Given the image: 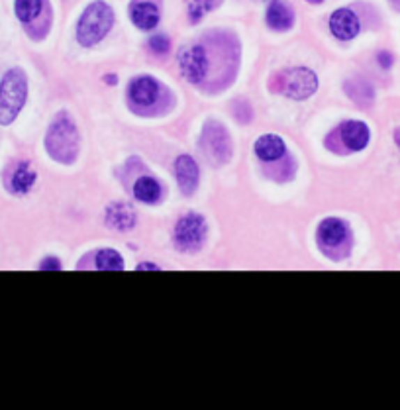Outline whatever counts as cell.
I'll return each instance as SVG.
<instances>
[{"label":"cell","mask_w":400,"mask_h":410,"mask_svg":"<svg viewBox=\"0 0 400 410\" xmlns=\"http://www.w3.org/2000/svg\"><path fill=\"white\" fill-rule=\"evenodd\" d=\"M28 98V81L20 69H10L0 83V124L8 126L20 114Z\"/></svg>","instance_id":"1"},{"label":"cell","mask_w":400,"mask_h":410,"mask_svg":"<svg viewBox=\"0 0 400 410\" xmlns=\"http://www.w3.org/2000/svg\"><path fill=\"white\" fill-rule=\"evenodd\" d=\"M112 22H114V14H112V8L106 4V2H93L84 14L79 20V26H77V40L84 47H91L98 43L106 33L110 32L112 28Z\"/></svg>","instance_id":"2"},{"label":"cell","mask_w":400,"mask_h":410,"mask_svg":"<svg viewBox=\"0 0 400 410\" xmlns=\"http://www.w3.org/2000/svg\"><path fill=\"white\" fill-rule=\"evenodd\" d=\"M77 149H79L77 128L69 120V116L61 114L53 122V126L49 128V134H47V151L52 153L53 159L71 163L75 155H77Z\"/></svg>","instance_id":"3"},{"label":"cell","mask_w":400,"mask_h":410,"mask_svg":"<svg viewBox=\"0 0 400 410\" xmlns=\"http://www.w3.org/2000/svg\"><path fill=\"white\" fill-rule=\"evenodd\" d=\"M200 146L212 163H226L232 155V142L220 124H206L202 130Z\"/></svg>","instance_id":"4"},{"label":"cell","mask_w":400,"mask_h":410,"mask_svg":"<svg viewBox=\"0 0 400 410\" xmlns=\"http://www.w3.org/2000/svg\"><path fill=\"white\" fill-rule=\"evenodd\" d=\"M206 238V222L200 214H187L183 216L175 228V243L180 250L197 252Z\"/></svg>","instance_id":"5"},{"label":"cell","mask_w":400,"mask_h":410,"mask_svg":"<svg viewBox=\"0 0 400 410\" xmlns=\"http://www.w3.org/2000/svg\"><path fill=\"white\" fill-rule=\"evenodd\" d=\"M179 69L183 77L190 83H200L208 73V57L204 47L187 45L179 53Z\"/></svg>","instance_id":"6"},{"label":"cell","mask_w":400,"mask_h":410,"mask_svg":"<svg viewBox=\"0 0 400 410\" xmlns=\"http://www.w3.org/2000/svg\"><path fill=\"white\" fill-rule=\"evenodd\" d=\"M283 93L291 98L302 100L314 95L318 89V79L312 71H308L305 67H298L293 71H286L283 75Z\"/></svg>","instance_id":"7"},{"label":"cell","mask_w":400,"mask_h":410,"mask_svg":"<svg viewBox=\"0 0 400 410\" xmlns=\"http://www.w3.org/2000/svg\"><path fill=\"white\" fill-rule=\"evenodd\" d=\"M330 30L341 42H349L359 33V20L355 12L349 8H339L330 16Z\"/></svg>","instance_id":"8"},{"label":"cell","mask_w":400,"mask_h":410,"mask_svg":"<svg viewBox=\"0 0 400 410\" xmlns=\"http://www.w3.org/2000/svg\"><path fill=\"white\" fill-rule=\"evenodd\" d=\"M159 95V84L151 77H137L130 83L128 96L132 105L136 106H151Z\"/></svg>","instance_id":"9"},{"label":"cell","mask_w":400,"mask_h":410,"mask_svg":"<svg viewBox=\"0 0 400 410\" xmlns=\"http://www.w3.org/2000/svg\"><path fill=\"white\" fill-rule=\"evenodd\" d=\"M339 134H341V139H344V144L348 146L349 151H361V149L367 148L369 128L365 126L363 122L349 120L346 124H341Z\"/></svg>","instance_id":"10"},{"label":"cell","mask_w":400,"mask_h":410,"mask_svg":"<svg viewBox=\"0 0 400 410\" xmlns=\"http://www.w3.org/2000/svg\"><path fill=\"white\" fill-rule=\"evenodd\" d=\"M130 14H132V22H134V26H137V28H139V30H144V32L153 30V28L157 26L159 10L153 2H148V0L134 2Z\"/></svg>","instance_id":"11"},{"label":"cell","mask_w":400,"mask_h":410,"mask_svg":"<svg viewBox=\"0 0 400 410\" xmlns=\"http://www.w3.org/2000/svg\"><path fill=\"white\" fill-rule=\"evenodd\" d=\"M175 173H177V181H179L180 190L185 195H190L199 185V167L194 163V159L190 155H180L175 163Z\"/></svg>","instance_id":"12"},{"label":"cell","mask_w":400,"mask_h":410,"mask_svg":"<svg viewBox=\"0 0 400 410\" xmlns=\"http://www.w3.org/2000/svg\"><path fill=\"white\" fill-rule=\"evenodd\" d=\"M106 222L114 230H132L136 226V214L124 202H114L106 208Z\"/></svg>","instance_id":"13"},{"label":"cell","mask_w":400,"mask_h":410,"mask_svg":"<svg viewBox=\"0 0 400 410\" xmlns=\"http://www.w3.org/2000/svg\"><path fill=\"white\" fill-rule=\"evenodd\" d=\"M346 236H348V228H346L344 222L337 220V218H328L318 228V240L322 245H328V248L339 245L346 240Z\"/></svg>","instance_id":"14"},{"label":"cell","mask_w":400,"mask_h":410,"mask_svg":"<svg viewBox=\"0 0 400 410\" xmlns=\"http://www.w3.org/2000/svg\"><path fill=\"white\" fill-rule=\"evenodd\" d=\"M267 24L273 30H291L295 24V14L284 2L273 0L267 8Z\"/></svg>","instance_id":"15"},{"label":"cell","mask_w":400,"mask_h":410,"mask_svg":"<svg viewBox=\"0 0 400 410\" xmlns=\"http://www.w3.org/2000/svg\"><path fill=\"white\" fill-rule=\"evenodd\" d=\"M255 153L261 161H275L283 158L284 142L279 136H261L255 142Z\"/></svg>","instance_id":"16"},{"label":"cell","mask_w":400,"mask_h":410,"mask_svg":"<svg viewBox=\"0 0 400 410\" xmlns=\"http://www.w3.org/2000/svg\"><path fill=\"white\" fill-rule=\"evenodd\" d=\"M33 183H36V171L30 163H20L16 171L12 173V181H10V187L14 192H18V195H24V192H28V190L32 189Z\"/></svg>","instance_id":"17"},{"label":"cell","mask_w":400,"mask_h":410,"mask_svg":"<svg viewBox=\"0 0 400 410\" xmlns=\"http://www.w3.org/2000/svg\"><path fill=\"white\" fill-rule=\"evenodd\" d=\"M134 197H136L139 202H146V204H151V202H157L159 197H161V187L155 179L151 177H141L137 181L136 187H134Z\"/></svg>","instance_id":"18"},{"label":"cell","mask_w":400,"mask_h":410,"mask_svg":"<svg viewBox=\"0 0 400 410\" xmlns=\"http://www.w3.org/2000/svg\"><path fill=\"white\" fill-rule=\"evenodd\" d=\"M96 267L100 271H122L124 259L116 250H100L96 253Z\"/></svg>","instance_id":"19"},{"label":"cell","mask_w":400,"mask_h":410,"mask_svg":"<svg viewBox=\"0 0 400 410\" xmlns=\"http://www.w3.org/2000/svg\"><path fill=\"white\" fill-rule=\"evenodd\" d=\"M14 10L20 22H32L42 12V0H16Z\"/></svg>","instance_id":"20"},{"label":"cell","mask_w":400,"mask_h":410,"mask_svg":"<svg viewBox=\"0 0 400 410\" xmlns=\"http://www.w3.org/2000/svg\"><path fill=\"white\" fill-rule=\"evenodd\" d=\"M220 0H189V18L190 22H199L204 18L206 12H210Z\"/></svg>","instance_id":"21"},{"label":"cell","mask_w":400,"mask_h":410,"mask_svg":"<svg viewBox=\"0 0 400 410\" xmlns=\"http://www.w3.org/2000/svg\"><path fill=\"white\" fill-rule=\"evenodd\" d=\"M169 38L167 36H163V33H157V36H153L151 40H149V47H151V52L159 53V55H163V53L169 52Z\"/></svg>","instance_id":"22"},{"label":"cell","mask_w":400,"mask_h":410,"mask_svg":"<svg viewBox=\"0 0 400 410\" xmlns=\"http://www.w3.org/2000/svg\"><path fill=\"white\" fill-rule=\"evenodd\" d=\"M377 59H379L380 67H385V69H389L390 65H392V55L389 52H380L377 55Z\"/></svg>","instance_id":"23"},{"label":"cell","mask_w":400,"mask_h":410,"mask_svg":"<svg viewBox=\"0 0 400 410\" xmlns=\"http://www.w3.org/2000/svg\"><path fill=\"white\" fill-rule=\"evenodd\" d=\"M61 265H59V261L57 259H45V261H42V269H59Z\"/></svg>","instance_id":"24"},{"label":"cell","mask_w":400,"mask_h":410,"mask_svg":"<svg viewBox=\"0 0 400 410\" xmlns=\"http://www.w3.org/2000/svg\"><path fill=\"white\" fill-rule=\"evenodd\" d=\"M137 269H157L155 265H151V263H144V265H139Z\"/></svg>","instance_id":"25"},{"label":"cell","mask_w":400,"mask_h":410,"mask_svg":"<svg viewBox=\"0 0 400 410\" xmlns=\"http://www.w3.org/2000/svg\"><path fill=\"white\" fill-rule=\"evenodd\" d=\"M394 142H397V146L400 148V130H397V132H394Z\"/></svg>","instance_id":"26"},{"label":"cell","mask_w":400,"mask_h":410,"mask_svg":"<svg viewBox=\"0 0 400 410\" xmlns=\"http://www.w3.org/2000/svg\"><path fill=\"white\" fill-rule=\"evenodd\" d=\"M308 2H314V4H320L322 0H308Z\"/></svg>","instance_id":"27"}]
</instances>
